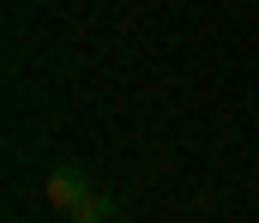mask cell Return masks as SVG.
Instances as JSON below:
<instances>
[{
  "mask_svg": "<svg viewBox=\"0 0 259 223\" xmlns=\"http://www.w3.org/2000/svg\"><path fill=\"white\" fill-rule=\"evenodd\" d=\"M42 193H49V205H55V211H66V217H72L78 205H91V181H84L78 169H55Z\"/></svg>",
  "mask_w": 259,
  "mask_h": 223,
  "instance_id": "obj_1",
  "label": "cell"
}]
</instances>
